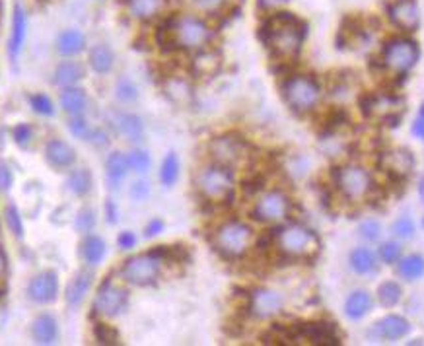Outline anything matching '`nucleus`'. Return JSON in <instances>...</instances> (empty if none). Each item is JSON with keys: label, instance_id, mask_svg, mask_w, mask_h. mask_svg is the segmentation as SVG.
Returning <instances> with one entry per match:
<instances>
[{"label": "nucleus", "instance_id": "59", "mask_svg": "<svg viewBox=\"0 0 424 346\" xmlns=\"http://www.w3.org/2000/svg\"><path fill=\"white\" fill-rule=\"evenodd\" d=\"M4 321H6V307L0 304V327L4 325Z\"/></svg>", "mask_w": 424, "mask_h": 346}, {"label": "nucleus", "instance_id": "4", "mask_svg": "<svg viewBox=\"0 0 424 346\" xmlns=\"http://www.w3.org/2000/svg\"><path fill=\"white\" fill-rule=\"evenodd\" d=\"M196 189L211 203H224L234 195V173L232 167L214 164L201 169L196 175Z\"/></svg>", "mask_w": 424, "mask_h": 346}, {"label": "nucleus", "instance_id": "3", "mask_svg": "<svg viewBox=\"0 0 424 346\" xmlns=\"http://www.w3.org/2000/svg\"><path fill=\"white\" fill-rule=\"evenodd\" d=\"M275 244L278 251L290 259H310L319 251V237L304 224H288L275 229Z\"/></svg>", "mask_w": 424, "mask_h": 346}, {"label": "nucleus", "instance_id": "14", "mask_svg": "<svg viewBox=\"0 0 424 346\" xmlns=\"http://www.w3.org/2000/svg\"><path fill=\"white\" fill-rule=\"evenodd\" d=\"M28 298L45 306L59 298V276L55 270H43L40 275H35L28 284Z\"/></svg>", "mask_w": 424, "mask_h": 346}, {"label": "nucleus", "instance_id": "47", "mask_svg": "<svg viewBox=\"0 0 424 346\" xmlns=\"http://www.w3.org/2000/svg\"><path fill=\"white\" fill-rule=\"evenodd\" d=\"M69 131H71L72 136L82 138V141H88V136L92 133V126L88 125L84 115H76V117H71V121H69Z\"/></svg>", "mask_w": 424, "mask_h": 346}, {"label": "nucleus", "instance_id": "29", "mask_svg": "<svg viewBox=\"0 0 424 346\" xmlns=\"http://www.w3.org/2000/svg\"><path fill=\"white\" fill-rule=\"evenodd\" d=\"M374 299L368 290H354L345 302V315L353 321H358L372 311Z\"/></svg>", "mask_w": 424, "mask_h": 346}, {"label": "nucleus", "instance_id": "34", "mask_svg": "<svg viewBox=\"0 0 424 346\" xmlns=\"http://www.w3.org/2000/svg\"><path fill=\"white\" fill-rule=\"evenodd\" d=\"M397 270H399L401 278H405L408 282L418 280V278H423L424 276V257L423 255H418V253L407 255V257L399 259Z\"/></svg>", "mask_w": 424, "mask_h": 346}, {"label": "nucleus", "instance_id": "63", "mask_svg": "<svg viewBox=\"0 0 424 346\" xmlns=\"http://www.w3.org/2000/svg\"><path fill=\"white\" fill-rule=\"evenodd\" d=\"M423 226H424V218H423Z\"/></svg>", "mask_w": 424, "mask_h": 346}, {"label": "nucleus", "instance_id": "20", "mask_svg": "<svg viewBox=\"0 0 424 346\" xmlns=\"http://www.w3.org/2000/svg\"><path fill=\"white\" fill-rule=\"evenodd\" d=\"M379 164H382L384 169L393 173L395 177H403V175L411 173V169L415 167V156L407 148H395L385 152Z\"/></svg>", "mask_w": 424, "mask_h": 346}, {"label": "nucleus", "instance_id": "15", "mask_svg": "<svg viewBox=\"0 0 424 346\" xmlns=\"http://www.w3.org/2000/svg\"><path fill=\"white\" fill-rule=\"evenodd\" d=\"M387 14L391 24L403 32H415L420 25V10L416 0H395L387 10Z\"/></svg>", "mask_w": 424, "mask_h": 346}, {"label": "nucleus", "instance_id": "39", "mask_svg": "<svg viewBox=\"0 0 424 346\" xmlns=\"http://www.w3.org/2000/svg\"><path fill=\"white\" fill-rule=\"evenodd\" d=\"M167 95L172 97V102L175 103H187L191 100V88L185 80L173 78L167 82V88H165Z\"/></svg>", "mask_w": 424, "mask_h": 346}, {"label": "nucleus", "instance_id": "56", "mask_svg": "<svg viewBox=\"0 0 424 346\" xmlns=\"http://www.w3.org/2000/svg\"><path fill=\"white\" fill-rule=\"evenodd\" d=\"M257 4H259V8L265 10V12H276V10L286 6L288 0H257Z\"/></svg>", "mask_w": 424, "mask_h": 346}, {"label": "nucleus", "instance_id": "11", "mask_svg": "<svg viewBox=\"0 0 424 346\" xmlns=\"http://www.w3.org/2000/svg\"><path fill=\"white\" fill-rule=\"evenodd\" d=\"M129 304V294L125 288H121L113 280H103L95 292L94 314L102 317H115L121 311H125Z\"/></svg>", "mask_w": 424, "mask_h": 346}, {"label": "nucleus", "instance_id": "38", "mask_svg": "<svg viewBox=\"0 0 424 346\" xmlns=\"http://www.w3.org/2000/svg\"><path fill=\"white\" fill-rule=\"evenodd\" d=\"M115 97L123 103H133L139 100V86L129 76L117 80L115 84Z\"/></svg>", "mask_w": 424, "mask_h": 346}, {"label": "nucleus", "instance_id": "41", "mask_svg": "<svg viewBox=\"0 0 424 346\" xmlns=\"http://www.w3.org/2000/svg\"><path fill=\"white\" fill-rule=\"evenodd\" d=\"M95 222H98V216H95L94 208H82L76 216V220H74V228L78 234L88 236L95 228Z\"/></svg>", "mask_w": 424, "mask_h": 346}, {"label": "nucleus", "instance_id": "19", "mask_svg": "<svg viewBox=\"0 0 424 346\" xmlns=\"http://www.w3.org/2000/svg\"><path fill=\"white\" fill-rule=\"evenodd\" d=\"M45 157L51 167L55 169H69L76 164V152L69 142L61 138H51L45 146Z\"/></svg>", "mask_w": 424, "mask_h": 346}, {"label": "nucleus", "instance_id": "9", "mask_svg": "<svg viewBox=\"0 0 424 346\" xmlns=\"http://www.w3.org/2000/svg\"><path fill=\"white\" fill-rule=\"evenodd\" d=\"M335 181L341 193L348 198H362L368 195L374 183H372V175L366 167L362 165L351 164L338 167L335 173Z\"/></svg>", "mask_w": 424, "mask_h": 346}, {"label": "nucleus", "instance_id": "45", "mask_svg": "<svg viewBox=\"0 0 424 346\" xmlns=\"http://www.w3.org/2000/svg\"><path fill=\"white\" fill-rule=\"evenodd\" d=\"M393 236H397L399 239H411V237L415 236V222L411 220L408 216H399L397 220L393 222L391 226Z\"/></svg>", "mask_w": 424, "mask_h": 346}, {"label": "nucleus", "instance_id": "58", "mask_svg": "<svg viewBox=\"0 0 424 346\" xmlns=\"http://www.w3.org/2000/svg\"><path fill=\"white\" fill-rule=\"evenodd\" d=\"M413 134L424 142V117H416V121L413 123Z\"/></svg>", "mask_w": 424, "mask_h": 346}, {"label": "nucleus", "instance_id": "60", "mask_svg": "<svg viewBox=\"0 0 424 346\" xmlns=\"http://www.w3.org/2000/svg\"><path fill=\"white\" fill-rule=\"evenodd\" d=\"M418 117H424V103L420 105V109H418Z\"/></svg>", "mask_w": 424, "mask_h": 346}, {"label": "nucleus", "instance_id": "33", "mask_svg": "<svg viewBox=\"0 0 424 346\" xmlns=\"http://www.w3.org/2000/svg\"><path fill=\"white\" fill-rule=\"evenodd\" d=\"M66 187L71 191L72 195L76 197H86L88 193L94 187V177L86 167H78V169H72V173L66 179Z\"/></svg>", "mask_w": 424, "mask_h": 346}, {"label": "nucleus", "instance_id": "49", "mask_svg": "<svg viewBox=\"0 0 424 346\" xmlns=\"http://www.w3.org/2000/svg\"><path fill=\"white\" fill-rule=\"evenodd\" d=\"M12 136H14V142H16L18 146H30V142L33 141V129L28 123H20V125L14 126V131H12Z\"/></svg>", "mask_w": 424, "mask_h": 346}, {"label": "nucleus", "instance_id": "2", "mask_svg": "<svg viewBox=\"0 0 424 346\" xmlns=\"http://www.w3.org/2000/svg\"><path fill=\"white\" fill-rule=\"evenodd\" d=\"M304 37H306V25L290 12L276 10L261 28L263 43L276 59L283 61H290L300 55Z\"/></svg>", "mask_w": 424, "mask_h": 346}, {"label": "nucleus", "instance_id": "62", "mask_svg": "<svg viewBox=\"0 0 424 346\" xmlns=\"http://www.w3.org/2000/svg\"><path fill=\"white\" fill-rule=\"evenodd\" d=\"M232 2H237V0H232Z\"/></svg>", "mask_w": 424, "mask_h": 346}, {"label": "nucleus", "instance_id": "16", "mask_svg": "<svg viewBox=\"0 0 424 346\" xmlns=\"http://www.w3.org/2000/svg\"><path fill=\"white\" fill-rule=\"evenodd\" d=\"M249 309L257 319H269L283 309V296L271 288H259L249 298Z\"/></svg>", "mask_w": 424, "mask_h": 346}, {"label": "nucleus", "instance_id": "30", "mask_svg": "<svg viewBox=\"0 0 424 346\" xmlns=\"http://www.w3.org/2000/svg\"><path fill=\"white\" fill-rule=\"evenodd\" d=\"M90 66L92 71L98 74H110L115 66V53L107 43H95L94 47L90 49Z\"/></svg>", "mask_w": 424, "mask_h": 346}, {"label": "nucleus", "instance_id": "46", "mask_svg": "<svg viewBox=\"0 0 424 346\" xmlns=\"http://www.w3.org/2000/svg\"><path fill=\"white\" fill-rule=\"evenodd\" d=\"M94 335L95 340H98L100 345H117L119 342L117 329H113L111 325H105V323H98V325H95Z\"/></svg>", "mask_w": 424, "mask_h": 346}, {"label": "nucleus", "instance_id": "44", "mask_svg": "<svg viewBox=\"0 0 424 346\" xmlns=\"http://www.w3.org/2000/svg\"><path fill=\"white\" fill-rule=\"evenodd\" d=\"M377 257L385 265H393V263H399L401 259V245L397 241H385L379 245L377 249Z\"/></svg>", "mask_w": 424, "mask_h": 346}, {"label": "nucleus", "instance_id": "50", "mask_svg": "<svg viewBox=\"0 0 424 346\" xmlns=\"http://www.w3.org/2000/svg\"><path fill=\"white\" fill-rule=\"evenodd\" d=\"M131 198H133L134 203H142V201H146L150 197V183L144 181V179H139V181H134L131 185Z\"/></svg>", "mask_w": 424, "mask_h": 346}, {"label": "nucleus", "instance_id": "22", "mask_svg": "<svg viewBox=\"0 0 424 346\" xmlns=\"http://www.w3.org/2000/svg\"><path fill=\"white\" fill-rule=\"evenodd\" d=\"M86 45V35H84V32H80L78 28H69V30H64L57 35V51H59V55L66 56V59L84 53Z\"/></svg>", "mask_w": 424, "mask_h": 346}, {"label": "nucleus", "instance_id": "52", "mask_svg": "<svg viewBox=\"0 0 424 346\" xmlns=\"http://www.w3.org/2000/svg\"><path fill=\"white\" fill-rule=\"evenodd\" d=\"M136 241H139V237H136V234L134 232H121L117 237V244L121 249H125V251H129V249H133L134 245H136Z\"/></svg>", "mask_w": 424, "mask_h": 346}, {"label": "nucleus", "instance_id": "26", "mask_svg": "<svg viewBox=\"0 0 424 346\" xmlns=\"http://www.w3.org/2000/svg\"><path fill=\"white\" fill-rule=\"evenodd\" d=\"M125 4L134 20L150 22L164 12L167 0H125Z\"/></svg>", "mask_w": 424, "mask_h": 346}, {"label": "nucleus", "instance_id": "53", "mask_svg": "<svg viewBox=\"0 0 424 346\" xmlns=\"http://www.w3.org/2000/svg\"><path fill=\"white\" fill-rule=\"evenodd\" d=\"M193 2H195L196 8L203 10V12H216L220 6H224L226 0H193Z\"/></svg>", "mask_w": 424, "mask_h": 346}, {"label": "nucleus", "instance_id": "17", "mask_svg": "<svg viewBox=\"0 0 424 346\" xmlns=\"http://www.w3.org/2000/svg\"><path fill=\"white\" fill-rule=\"evenodd\" d=\"M25 37H28V12L22 4H16L12 12V30L8 40V55L14 63L24 51Z\"/></svg>", "mask_w": 424, "mask_h": 346}, {"label": "nucleus", "instance_id": "32", "mask_svg": "<svg viewBox=\"0 0 424 346\" xmlns=\"http://www.w3.org/2000/svg\"><path fill=\"white\" fill-rule=\"evenodd\" d=\"M84 78V66L78 61H63L57 64L55 68V84L57 86H76L80 80Z\"/></svg>", "mask_w": 424, "mask_h": 346}, {"label": "nucleus", "instance_id": "37", "mask_svg": "<svg viewBox=\"0 0 424 346\" xmlns=\"http://www.w3.org/2000/svg\"><path fill=\"white\" fill-rule=\"evenodd\" d=\"M403 298V290L397 282L393 280H385V282L379 284L377 288V299L384 307H395Z\"/></svg>", "mask_w": 424, "mask_h": 346}, {"label": "nucleus", "instance_id": "18", "mask_svg": "<svg viewBox=\"0 0 424 346\" xmlns=\"http://www.w3.org/2000/svg\"><path fill=\"white\" fill-rule=\"evenodd\" d=\"M408 330H411V323L403 317V315H385L384 319L372 327L370 335L377 338H384V340H399V338L407 337Z\"/></svg>", "mask_w": 424, "mask_h": 346}, {"label": "nucleus", "instance_id": "40", "mask_svg": "<svg viewBox=\"0 0 424 346\" xmlns=\"http://www.w3.org/2000/svg\"><path fill=\"white\" fill-rule=\"evenodd\" d=\"M129 156V165H131V172L139 173V175H144V173L150 172V167H152V157L146 150H133L131 154H126Z\"/></svg>", "mask_w": 424, "mask_h": 346}, {"label": "nucleus", "instance_id": "51", "mask_svg": "<svg viewBox=\"0 0 424 346\" xmlns=\"http://www.w3.org/2000/svg\"><path fill=\"white\" fill-rule=\"evenodd\" d=\"M12 185H14V173L8 165L0 162V191L6 193V191L12 189Z\"/></svg>", "mask_w": 424, "mask_h": 346}, {"label": "nucleus", "instance_id": "21", "mask_svg": "<svg viewBox=\"0 0 424 346\" xmlns=\"http://www.w3.org/2000/svg\"><path fill=\"white\" fill-rule=\"evenodd\" d=\"M92 284H94V273H90V270H78L72 276V280L64 290V299L69 307H78L90 294Z\"/></svg>", "mask_w": 424, "mask_h": 346}, {"label": "nucleus", "instance_id": "13", "mask_svg": "<svg viewBox=\"0 0 424 346\" xmlns=\"http://www.w3.org/2000/svg\"><path fill=\"white\" fill-rule=\"evenodd\" d=\"M294 340H310L312 345H338L337 327L333 323L315 321V323H302L294 325Z\"/></svg>", "mask_w": 424, "mask_h": 346}, {"label": "nucleus", "instance_id": "54", "mask_svg": "<svg viewBox=\"0 0 424 346\" xmlns=\"http://www.w3.org/2000/svg\"><path fill=\"white\" fill-rule=\"evenodd\" d=\"M88 141L92 142V144H95L98 148H102V146H107L110 136H107V133L102 131V129H92V133H90V136H88Z\"/></svg>", "mask_w": 424, "mask_h": 346}, {"label": "nucleus", "instance_id": "31", "mask_svg": "<svg viewBox=\"0 0 424 346\" xmlns=\"http://www.w3.org/2000/svg\"><path fill=\"white\" fill-rule=\"evenodd\" d=\"M348 265H351V268H353L356 275H372V273H376L377 268L376 253L368 249V247H356V249L351 251Z\"/></svg>", "mask_w": 424, "mask_h": 346}, {"label": "nucleus", "instance_id": "42", "mask_svg": "<svg viewBox=\"0 0 424 346\" xmlns=\"http://www.w3.org/2000/svg\"><path fill=\"white\" fill-rule=\"evenodd\" d=\"M28 102L32 105V109L37 113V115H43V117H51L55 115V105L51 102V97L45 94H32L28 97Z\"/></svg>", "mask_w": 424, "mask_h": 346}, {"label": "nucleus", "instance_id": "8", "mask_svg": "<svg viewBox=\"0 0 424 346\" xmlns=\"http://www.w3.org/2000/svg\"><path fill=\"white\" fill-rule=\"evenodd\" d=\"M418 55H420V51H418L416 41L408 40V37H395V40L387 41L382 61L387 71L395 72V74H405L415 66Z\"/></svg>", "mask_w": 424, "mask_h": 346}, {"label": "nucleus", "instance_id": "6", "mask_svg": "<svg viewBox=\"0 0 424 346\" xmlns=\"http://www.w3.org/2000/svg\"><path fill=\"white\" fill-rule=\"evenodd\" d=\"M283 94L286 103L292 109L298 113H307L312 111L322 100V88L317 84V80L306 74H296L284 82Z\"/></svg>", "mask_w": 424, "mask_h": 346}, {"label": "nucleus", "instance_id": "36", "mask_svg": "<svg viewBox=\"0 0 424 346\" xmlns=\"http://www.w3.org/2000/svg\"><path fill=\"white\" fill-rule=\"evenodd\" d=\"M179 157L177 154L170 152L167 156L164 157V162L160 165V181L164 187H173L177 179H179Z\"/></svg>", "mask_w": 424, "mask_h": 346}, {"label": "nucleus", "instance_id": "5", "mask_svg": "<svg viewBox=\"0 0 424 346\" xmlns=\"http://www.w3.org/2000/svg\"><path fill=\"white\" fill-rule=\"evenodd\" d=\"M252 228L240 220H230L222 224L214 234V247L226 259H240L244 257L252 245Z\"/></svg>", "mask_w": 424, "mask_h": 346}, {"label": "nucleus", "instance_id": "27", "mask_svg": "<svg viewBox=\"0 0 424 346\" xmlns=\"http://www.w3.org/2000/svg\"><path fill=\"white\" fill-rule=\"evenodd\" d=\"M61 107L71 117L84 115L88 109V94L78 86H69L61 92Z\"/></svg>", "mask_w": 424, "mask_h": 346}, {"label": "nucleus", "instance_id": "12", "mask_svg": "<svg viewBox=\"0 0 424 346\" xmlns=\"http://www.w3.org/2000/svg\"><path fill=\"white\" fill-rule=\"evenodd\" d=\"M288 213H290V198L286 197L283 191L263 193L253 208V216L259 222H278L286 218Z\"/></svg>", "mask_w": 424, "mask_h": 346}, {"label": "nucleus", "instance_id": "24", "mask_svg": "<svg viewBox=\"0 0 424 346\" xmlns=\"http://www.w3.org/2000/svg\"><path fill=\"white\" fill-rule=\"evenodd\" d=\"M32 338L35 345H53L59 338V323L51 314L37 315L32 323Z\"/></svg>", "mask_w": 424, "mask_h": 346}, {"label": "nucleus", "instance_id": "48", "mask_svg": "<svg viewBox=\"0 0 424 346\" xmlns=\"http://www.w3.org/2000/svg\"><path fill=\"white\" fill-rule=\"evenodd\" d=\"M358 234H360L362 239H366V241H377L379 236H382V226H379V222L376 220H364L358 226Z\"/></svg>", "mask_w": 424, "mask_h": 346}, {"label": "nucleus", "instance_id": "1", "mask_svg": "<svg viewBox=\"0 0 424 346\" xmlns=\"http://www.w3.org/2000/svg\"><path fill=\"white\" fill-rule=\"evenodd\" d=\"M211 24L196 14H179L158 28V43L164 51L183 49V51H201L212 41Z\"/></svg>", "mask_w": 424, "mask_h": 346}, {"label": "nucleus", "instance_id": "25", "mask_svg": "<svg viewBox=\"0 0 424 346\" xmlns=\"http://www.w3.org/2000/svg\"><path fill=\"white\" fill-rule=\"evenodd\" d=\"M129 172H131L129 156L123 154V152H111L107 160H105V175H107L111 189H117L119 185L125 181Z\"/></svg>", "mask_w": 424, "mask_h": 346}, {"label": "nucleus", "instance_id": "61", "mask_svg": "<svg viewBox=\"0 0 424 346\" xmlns=\"http://www.w3.org/2000/svg\"><path fill=\"white\" fill-rule=\"evenodd\" d=\"M2 268H4V259H2V255H0V273H2Z\"/></svg>", "mask_w": 424, "mask_h": 346}, {"label": "nucleus", "instance_id": "10", "mask_svg": "<svg viewBox=\"0 0 424 346\" xmlns=\"http://www.w3.org/2000/svg\"><path fill=\"white\" fill-rule=\"evenodd\" d=\"M208 150H211V156L216 164L234 167L247 156L249 146L237 134H220L208 144Z\"/></svg>", "mask_w": 424, "mask_h": 346}, {"label": "nucleus", "instance_id": "7", "mask_svg": "<svg viewBox=\"0 0 424 346\" xmlns=\"http://www.w3.org/2000/svg\"><path fill=\"white\" fill-rule=\"evenodd\" d=\"M162 263L164 261L160 259L154 251L141 253V255H134L123 263L121 276L125 278L126 282L134 284V286H150L158 280L160 270H162Z\"/></svg>", "mask_w": 424, "mask_h": 346}, {"label": "nucleus", "instance_id": "28", "mask_svg": "<svg viewBox=\"0 0 424 346\" xmlns=\"http://www.w3.org/2000/svg\"><path fill=\"white\" fill-rule=\"evenodd\" d=\"M80 255H82L84 263L90 265V267H95V265L103 263L105 255H107L105 239L100 236H94V234H88L86 239L80 245Z\"/></svg>", "mask_w": 424, "mask_h": 346}, {"label": "nucleus", "instance_id": "55", "mask_svg": "<svg viewBox=\"0 0 424 346\" xmlns=\"http://www.w3.org/2000/svg\"><path fill=\"white\" fill-rule=\"evenodd\" d=\"M164 232V222L160 220V218H154V220H150L146 224V228H144V236L146 237H156L160 236Z\"/></svg>", "mask_w": 424, "mask_h": 346}, {"label": "nucleus", "instance_id": "43", "mask_svg": "<svg viewBox=\"0 0 424 346\" xmlns=\"http://www.w3.org/2000/svg\"><path fill=\"white\" fill-rule=\"evenodd\" d=\"M4 220H6V226H8V229L14 236L24 237V220H22L20 210L16 206L8 205L4 208Z\"/></svg>", "mask_w": 424, "mask_h": 346}, {"label": "nucleus", "instance_id": "23", "mask_svg": "<svg viewBox=\"0 0 424 346\" xmlns=\"http://www.w3.org/2000/svg\"><path fill=\"white\" fill-rule=\"evenodd\" d=\"M111 125L129 142H139L144 136V123L134 113H115L111 117Z\"/></svg>", "mask_w": 424, "mask_h": 346}, {"label": "nucleus", "instance_id": "35", "mask_svg": "<svg viewBox=\"0 0 424 346\" xmlns=\"http://www.w3.org/2000/svg\"><path fill=\"white\" fill-rule=\"evenodd\" d=\"M193 68L201 76H212V74H216L218 68H220V56L216 55L214 51L201 49L199 55L195 56V61H193Z\"/></svg>", "mask_w": 424, "mask_h": 346}, {"label": "nucleus", "instance_id": "57", "mask_svg": "<svg viewBox=\"0 0 424 346\" xmlns=\"http://www.w3.org/2000/svg\"><path fill=\"white\" fill-rule=\"evenodd\" d=\"M105 220L110 222V224H115L119 220V208L111 198L105 203Z\"/></svg>", "mask_w": 424, "mask_h": 346}]
</instances>
